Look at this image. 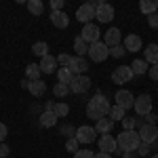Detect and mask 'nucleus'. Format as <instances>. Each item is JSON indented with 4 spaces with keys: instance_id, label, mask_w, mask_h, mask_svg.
<instances>
[{
    "instance_id": "nucleus-47",
    "label": "nucleus",
    "mask_w": 158,
    "mask_h": 158,
    "mask_svg": "<svg viewBox=\"0 0 158 158\" xmlns=\"http://www.w3.org/2000/svg\"><path fill=\"white\" fill-rule=\"evenodd\" d=\"M122 156H124V158H135V156H137V152H124Z\"/></svg>"
},
{
    "instance_id": "nucleus-37",
    "label": "nucleus",
    "mask_w": 158,
    "mask_h": 158,
    "mask_svg": "<svg viewBox=\"0 0 158 158\" xmlns=\"http://www.w3.org/2000/svg\"><path fill=\"white\" fill-rule=\"evenodd\" d=\"M74 158H95V154H93V152H91V150H78V152H76V154H74Z\"/></svg>"
},
{
    "instance_id": "nucleus-21",
    "label": "nucleus",
    "mask_w": 158,
    "mask_h": 158,
    "mask_svg": "<svg viewBox=\"0 0 158 158\" xmlns=\"http://www.w3.org/2000/svg\"><path fill=\"white\" fill-rule=\"evenodd\" d=\"M112 129H114V120L110 118V116H106V118H101V120H97V124H95V131L101 135H110L112 133Z\"/></svg>"
},
{
    "instance_id": "nucleus-28",
    "label": "nucleus",
    "mask_w": 158,
    "mask_h": 158,
    "mask_svg": "<svg viewBox=\"0 0 158 158\" xmlns=\"http://www.w3.org/2000/svg\"><path fill=\"white\" fill-rule=\"evenodd\" d=\"M27 11L38 17V15H42V11H44V4L40 0H27Z\"/></svg>"
},
{
    "instance_id": "nucleus-40",
    "label": "nucleus",
    "mask_w": 158,
    "mask_h": 158,
    "mask_svg": "<svg viewBox=\"0 0 158 158\" xmlns=\"http://www.w3.org/2000/svg\"><path fill=\"white\" fill-rule=\"evenodd\" d=\"M148 25H150V27H154V30H158V13H154V15H150V17H148Z\"/></svg>"
},
{
    "instance_id": "nucleus-32",
    "label": "nucleus",
    "mask_w": 158,
    "mask_h": 158,
    "mask_svg": "<svg viewBox=\"0 0 158 158\" xmlns=\"http://www.w3.org/2000/svg\"><path fill=\"white\" fill-rule=\"evenodd\" d=\"M53 112L57 114V118H63V116L70 114V106H68V103H55V110H53Z\"/></svg>"
},
{
    "instance_id": "nucleus-24",
    "label": "nucleus",
    "mask_w": 158,
    "mask_h": 158,
    "mask_svg": "<svg viewBox=\"0 0 158 158\" xmlns=\"http://www.w3.org/2000/svg\"><path fill=\"white\" fill-rule=\"evenodd\" d=\"M89 49H91V44H86V42H85L80 36L74 38V51L78 53V57H85V55H89Z\"/></svg>"
},
{
    "instance_id": "nucleus-22",
    "label": "nucleus",
    "mask_w": 158,
    "mask_h": 158,
    "mask_svg": "<svg viewBox=\"0 0 158 158\" xmlns=\"http://www.w3.org/2000/svg\"><path fill=\"white\" fill-rule=\"evenodd\" d=\"M38 122H40V127L51 129V127H55V124H57V114H55V112H42V114H40V118H38Z\"/></svg>"
},
{
    "instance_id": "nucleus-1",
    "label": "nucleus",
    "mask_w": 158,
    "mask_h": 158,
    "mask_svg": "<svg viewBox=\"0 0 158 158\" xmlns=\"http://www.w3.org/2000/svg\"><path fill=\"white\" fill-rule=\"evenodd\" d=\"M110 110H112V106H110L108 97H106L103 93H99V91H97L95 97H91V101L86 103V116L97 122V120H101V118L110 116Z\"/></svg>"
},
{
    "instance_id": "nucleus-44",
    "label": "nucleus",
    "mask_w": 158,
    "mask_h": 158,
    "mask_svg": "<svg viewBox=\"0 0 158 158\" xmlns=\"http://www.w3.org/2000/svg\"><path fill=\"white\" fill-rule=\"evenodd\" d=\"M9 152H11V150H9L6 143H0V158H6V156H9Z\"/></svg>"
},
{
    "instance_id": "nucleus-16",
    "label": "nucleus",
    "mask_w": 158,
    "mask_h": 158,
    "mask_svg": "<svg viewBox=\"0 0 158 158\" xmlns=\"http://www.w3.org/2000/svg\"><path fill=\"white\" fill-rule=\"evenodd\" d=\"M124 49H127V53H137V51H141V36H139V34H129V36H124Z\"/></svg>"
},
{
    "instance_id": "nucleus-35",
    "label": "nucleus",
    "mask_w": 158,
    "mask_h": 158,
    "mask_svg": "<svg viewBox=\"0 0 158 158\" xmlns=\"http://www.w3.org/2000/svg\"><path fill=\"white\" fill-rule=\"evenodd\" d=\"M80 143H78V139H76V137H72V139H68V141H65V150H68V152H72V154H76V152H78V150H80Z\"/></svg>"
},
{
    "instance_id": "nucleus-3",
    "label": "nucleus",
    "mask_w": 158,
    "mask_h": 158,
    "mask_svg": "<svg viewBox=\"0 0 158 158\" xmlns=\"http://www.w3.org/2000/svg\"><path fill=\"white\" fill-rule=\"evenodd\" d=\"M139 139H141V143H148V146H154L158 141V127L156 124H141L139 127Z\"/></svg>"
},
{
    "instance_id": "nucleus-10",
    "label": "nucleus",
    "mask_w": 158,
    "mask_h": 158,
    "mask_svg": "<svg viewBox=\"0 0 158 158\" xmlns=\"http://www.w3.org/2000/svg\"><path fill=\"white\" fill-rule=\"evenodd\" d=\"M80 38L85 40L86 44H95V42H99V38H101V32H99V27L95 23H86V25H82Z\"/></svg>"
},
{
    "instance_id": "nucleus-9",
    "label": "nucleus",
    "mask_w": 158,
    "mask_h": 158,
    "mask_svg": "<svg viewBox=\"0 0 158 158\" xmlns=\"http://www.w3.org/2000/svg\"><path fill=\"white\" fill-rule=\"evenodd\" d=\"M95 135H97L95 127H89V124H82V127L76 129V139H78V143H85V146H89V143L95 141Z\"/></svg>"
},
{
    "instance_id": "nucleus-42",
    "label": "nucleus",
    "mask_w": 158,
    "mask_h": 158,
    "mask_svg": "<svg viewBox=\"0 0 158 158\" xmlns=\"http://www.w3.org/2000/svg\"><path fill=\"white\" fill-rule=\"evenodd\" d=\"M143 120H146V124H156L158 122V114H148V116H143Z\"/></svg>"
},
{
    "instance_id": "nucleus-17",
    "label": "nucleus",
    "mask_w": 158,
    "mask_h": 158,
    "mask_svg": "<svg viewBox=\"0 0 158 158\" xmlns=\"http://www.w3.org/2000/svg\"><path fill=\"white\" fill-rule=\"evenodd\" d=\"M51 23L55 25V27H59V30H65L70 25V17L63 11H53L51 13Z\"/></svg>"
},
{
    "instance_id": "nucleus-14",
    "label": "nucleus",
    "mask_w": 158,
    "mask_h": 158,
    "mask_svg": "<svg viewBox=\"0 0 158 158\" xmlns=\"http://www.w3.org/2000/svg\"><path fill=\"white\" fill-rule=\"evenodd\" d=\"M68 70H70L74 76H85V72L89 70V61H86V57H74L72 65H70Z\"/></svg>"
},
{
    "instance_id": "nucleus-25",
    "label": "nucleus",
    "mask_w": 158,
    "mask_h": 158,
    "mask_svg": "<svg viewBox=\"0 0 158 158\" xmlns=\"http://www.w3.org/2000/svg\"><path fill=\"white\" fill-rule=\"evenodd\" d=\"M131 70H133V76H143V74L150 70V65H148L143 59H135L131 63Z\"/></svg>"
},
{
    "instance_id": "nucleus-4",
    "label": "nucleus",
    "mask_w": 158,
    "mask_h": 158,
    "mask_svg": "<svg viewBox=\"0 0 158 158\" xmlns=\"http://www.w3.org/2000/svg\"><path fill=\"white\" fill-rule=\"evenodd\" d=\"M89 55H91V61L101 63V61H106V59L110 57V47L103 42V40H99V42H95V44H91Z\"/></svg>"
},
{
    "instance_id": "nucleus-45",
    "label": "nucleus",
    "mask_w": 158,
    "mask_h": 158,
    "mask_svg": "<svg viewBox=\"0 0 158 158\" xmlns=\"http://www.w3.org/2000/svg\"><path fill=\"white\" fill-rule=\"evenodd\" d=\"M55 110V101H47L44 103V112H53Z\"/></svg>"
},
{
    "instance_id": "nucleus-19",
    "label": "nucleus",
    "mask_w": 158,
    "mask_h": 158,
    "mask_svg": "<svg viewBox=\"0 0 158 158\" xmlns=\"http://www.w3.org/2000/svg\"><path fill=\"white\" fill-rule=\"evenodd\" d=\"M40 70L42 74H53L55 72V68H57V57H53V55H47V57H42L40 59Z\"/></svg>"
},
{
    "instance_id": "nucleus-41",
    "label": "nucleus",
    "mask_w": 158,
    "mask_h": 158,
    "mask_svg": "<svg viewBox=\"0 0 158 158\" xmlns=\"http://www.w3.org/2000/svg\"><path fill=\"white\" fill-rule=\"evenodd\" d=\"M148 74H150V78H152V80H156V82H158V63H156V65H150Z\"/></svg>"
},
{
    "instance_id": "nucleus-30",
    "label": "nucleus",
    "mask_w": 158,
    "mask_h": 158,
    "mask_svg": "<svg viewBox=\"0 0 158 158\" xmlns=\"http://www.w3.org/2000/svg\"><path fill=\"white\" fill-rule=\"evenodd\" d=\"M53 93H55L57 97H68L72 91H70V85H61V82H57V85L53 86Z\"/></svg>"
},
{
    "instance_id": "nucleus-39",
    "label": "nucleus",
    "mask_w": 158,
    "mask_h": 158,
    "mask_svg": "<svg viewBox=\"0 0 158 158\" xmlns=\"http://www.w3.org/2000/svg\"><path fill=\"white\" fill-rule=\"evenodd\" d=\"M6 135H9V127H6L4 122H0V143H4Z\"/></svg>"
},
{
    "instance_id": "nucleus-15",
    "label": "nucleus",
    "mask_w": 158,
    "mask_h": 158,
    "mask_svg": "<svg viewBox=\"0 0 158 158\" xmlns=\"http://www.w3.org/2000/svg\"><path fill=\"white\" fill-rule=\"evenodd\" d=\"M103 42L108 44L110 49H112V47H116V44H122V34H120V30H118V27H110L108 32L103 34Z\"/></svg>"
},
{
    "instance_id": "nucleus-20",
    "label": "nucleus",
    "mask_w": 158,
    "mask_h": 158,
    "mask_svg": "<svg viewBox=\"0 0 158 158\" xmlns=\"http://www.w3.org/2000/svg\"><path fill=\"white\" fill-rule=\"evenodd\" d=\"M27 91H30L34 97H42V95L47 93V82H42V80H30Z\"/></svg>"
},
{
    "instance_id": "nucleus-2",
    "label": "nucleus",
    "mask_w": 158,
    "mask_h": 158,
    "mask_svg": "<svg viewBox=\"0 0 158 158\" xmlns=\"http://www.w3.org/2000/svg\"><path fill=\"white\" fill-rule=\"evenodd\" d=\"M116 143H118V154H124V152H137V148L141 143L139 139V133L137 131H122L118 137H116Z\"/></svg>"
},
{
    "instance_id": "nucleus-31",
    "label": "nucleus",
    "mask_w": 158,
    "mask_h": 158,
    "mask_svg": "<svg viewBox=\"0 0 158 158\" xmlns=\"http://www.w3.org/2000/svg\"><path fill=\"white\" fill-rule=\"evenodd\" d=\"M124 112H127V110H122L120 106H112V110H110V118H112L114 122L122 120V118H124Z\"/></svg>"
},
{
    "instance_id": "nucleus-46",
    "label": "nucleus",
    "mask_w": 158,
    "mask_h": 158,
    "mask_svg": "<svg viewBox=\"0 0 158 158\" xmlns=\"http://www.w3.org/2000/svg\"><path fill=\"white\" fill-rule=\"evenodd\" d=\"M95 158H112V154H106V152H97Z\"/></svg>"
},
{
    "instance_id": "nucleus-5",
    "label": "nucleus",
    "mask_w": 158,
    "mask_h": 158,
    "mask_svg": "<svg viewBox=\"0 0 158 158\" xmlns=\"http://www.w3.org/2000/svg\"><path fill=\"white\" fill-rule=\"evenodd\" d=\"M152 106H154L152 97H150L148 93H141L139 97H135L133 110L137 112V116H148V114H152Z\"/></svg>"
},
{
    "instance_id": "nucleus-34",
    "label": "nucleus",
    "mask_w": 158,
    "mask_h": 158,
    "mask_svg": "<svg viewBox=\"0 0 158 158\" xmlns=\"http://www.w3.org/2000/svg\"><path fill=\"white\" fill-rule=\"evenodd\" d=\"M124 53H127L124 44H116V47H112V49H110V55H112V57H116V59L124 57Z\"/></svg>"
},
{
    "instance_id": "nucleus-48",
    "label": "nucleus",
    "mask_w": 158,
    "mask_h": 158,
    "mask_svg": "<svg viewBox=\"0 0 158 158\" xmlns=\"http://www.w3.org/2000/svg\"><path fill=\"white\" fill-rule=\"evenodd\" d=\"M152 158H158V154H154V156H152Z\"/></svg>"
},
{
    "instance_id": "nucleus-33",
    "label": "nucleus",
    "mask_w": 158,
    "mask_h": 158,
    "mask_svg": "<svg viewBox=\"0 0 158 158\" xmlns=\"http://www.w3.org/2000/svg\"><path fill=\"white\" fill-rule=\"evenodd\" d=\"M72 55H68V53H61L59 57H57V63H59L61 68H70V65H72Z\"/></svg>"
},
{
    "instance_id": "nucleus-29",
    "label": "nucleus",
    "mask_w": 158,
    "mask_h": 158,
    "mask_svg": "<svg viewBox=\"0 0 158 158\" xmlns=\"http://www.w3.org/2000/svg\"><path fill=\"white\" fill-rule=\"evenodd\" d=\"M32 53H34V55H38V57L42 59V57H47V55H49V44H47V42H34Z\"/></svg>"
},
{
    "instance_id": "nucleus-11",
    "label": "nucleus",
    "mask_w": 158,
    "mask_h": 158,
    "mask_svg": "<svg viewBox=\"0 0 158 158\" xmlns=\"http://www.w3.org/2000/svg\"><path fill=\"white\" fill-rule=\"evenodd\" d=\"M114 101H116V106H120L122 110H131L135 106V97L131 91H127V89H120V91H116V95H114Z\"/></svg>"
},
{
    "instance_id": "nucleus-8",
    "label": "nucleus",
    "mask_w": 158,
    "mask_h": 158,
    "mask_svg": "<svg viewBox=\"0 0 158 158\" xmlns=\"http://www.w3.org/2000/svg\"><path fill=\"white\" fill-rule=\"evenodd\" d=\"M95 6H97V13H95V19H97V21H101V23H110V21L114 19V6H112V4L97 0Z\"/></svg>"
},
{
    "instance_id": "nucleus-38",
    "label": "nucleus",
    "mask_w": 158,
    "mask_h": 158,
    "mask_svg": "<svg viewBox=\"0 0 158 158\" xmlns=\"http://www.w3.org/2000/svg\"><path fill=\"white\" fill-rule=\"evenodd\" d=\"M150 148L152 146H148V143H139V148H137V156H148V154H150Z\"/></svg>"
},
{
    "instance_id": "nucleus-13",
    "label": "nucleus",
    "mask_w": 158,
    "mask_h": 158,
    "mask_svg": "<svg viewBox=\"0 0 158 158\" xmlns=\"http://www.w3.org/2000/svg\"><path fill=\"white\" fill-rule=\"evenodd\" d=\"M118 150V143L112 135H101L99 137V152H106V154H112Z\"/></svg>"
},
{
    "instance_id": "nucleus-12",
    "label": "nucleus",
    "mask_w": 158,
    "mask_h": 158,
    "mask_svg": "<svg viewBox=\"0 0 158 158\" xmlns=\"http://www.w3.org/2000/svg\"><path fill=\"white\" fill-rule=\"evenodd\" d=\"M91 89V78L89 76H74V80L70 82V91L72 93H76V95H82V93H86Z\"/></svg>"
},
{
    "instance_id": "nucleus-36",
    "label": "nucleus",
    "mask_w": 158,
    "mask_h": 158,
    "mask_svg": "<svg viewBox=\"0 0 158 158\" xmlns=\"http://www.w3.org/2000/svg\"><path fill=\"white\" fill-rule=\"evenodd\" d=\"M59 133L65 135V137H70V139H72V137H76V131H74L72 124H61V127H59Z\"/></svg>"
},
{
    "instance_id": "nucleus-18",
    "label": "nucleus",
    "mask_w": 158,
    "mask_h": 158,
    "mask_svg": "<svg viewBox=\"0 0 158 158\" xmlns=\"http://www.w3.org/2000/svg\"><path fill=\"white\" fill-rule=\"evenodd\" d=\"M143 61H146L148 65H156L158 63V44H148L146 49H143Z\"/></svg>"
},
{
    "instance_id": "nucleus-7",
    "label": "nucleus",
    "mask_w": 158,
    "mask_h": 158,
    "mask_svg": "<svg viewBox=\"0 0 158 158\" xmlns=\"http://www.w3.org/2000/svg\"><path fill=\"white\" fill-rule=\"evenodd\" d=\"M131 78H133L131 65H118V68H114V72H112V82H114V85H127Z\"/></svg>"
},
{
    "instance_id": "nucleus-6",
    "label": "nucleus",
    "mask_w": 158,
    "mask_h": 158,
    "mask_svg": "<svg viewBox=\"0 0 158 158\" xmlns=\"http://www.w3.org/2000/svg\"><path fill=\"white\" fill-rule=\"evenodd\" d=\"M97 2H86L82 6H78V11H76V19L80 21V23H91V19H95V13H97V6H95Z\"/></svg>"
},
{
    "instance_id": "nucleus-27",
    "label": "nucleus",
    "mask_w": 158,
    "mask_h": 158,
    "mask_svg": "<svg viewBox=\"0 0 158 158\" xmlns=\"http://www.w3.org/2000/svg\"><path fill=\"white\" fill-rule=\"evenodd\" d=\"M57 80H59L61 85H70L74 80V74L70 72L68 68H59V70H57Z\"/></svg>"
},
{
    "instance_id": "nucleus-26",
    "label": "nucleus",
    "mask_w": 158,
    "mask_h": 158,
    "mask_svg": "<svg viewBox=\"0 0 158 158\" xmlns=\"http://www.w3.org/2000/svg\"><path fill=\"white\" fill-rule=\"evenodd\" d=\"M40 65L38 63H27V68H25V76H27V80H40Z\"/></svg>"
},
{
    "instance_id": "nucleus-43",
    "label": "nucleus",
    "mask_w": 158,
    "mask_h": 158,
    "mask_svg": "<svg viewBox=\"0 0 158 158\" xmlns=\"http://www.w3.org/2000/svg\"><path fill=\"white\" fill-rule=\"evenodd\" d=\"M51 9L53 11H61L63 9V0H51Z\"/></svg>"
},
{
    "instance_id": "nucleus-23",
    "label": "nucleus",
    "mask_w": 158,
    "mask_h": 158,
    "mask_svg": "<svg viewBox=\"0 0 158 158\" xmlns=\"http://www.w3.org/2000/svg\"><path fill=\"white\" fill-rule=\"evenodd\" d=\"M139 11L150 17V15L158 13V2L156 0H141V2H139Z\"/></svg>"
}]
</instances>
